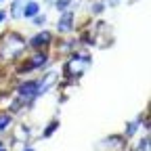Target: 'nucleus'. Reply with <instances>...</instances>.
Wrapping results in <instances>:
<instances>
[{
  "instance_id": "nucleus-1",
  "label": "nucleus",
  "mask_w": 151,
  "mask_h": 151,
  "mask_svg": "<svg viewBox=\"0 0 151 151\" xmlns=\"http://www.w3.org/2000/svg\"><path fill=\"white\" fill-rule=\"evenodd\" d=\"M25 50V40L21 34L17 32H9L2 36V42H0V57L4 61H13L19 55Z\"/></svg>"
},
{
  "instance_id": "nucleus-2",
  "label": "nucleus",
  "mask_w": 151,
  "mask_h": 151,
  "mask_svg": "<svg viewBox=\"0 0 151 151\" xmlns=\"http://www.w3.org/2000/svg\"><path fill=\"white\" fill-rule=\"evenodd\" d=\"M90 63H92L90 55H71L67 59V63L63 65V73L67 78H80Z\"/></svg>"
},
{
  "instance_id": "nucleus-3",
  "label": "nucleus",
  "mask_w": 151,
  "mask_h": 151,
  "mask_svg": "<svg viewBox=\"0 0 151 151\" xmlns=\"http://www.w3.org/2000/svg\"><path fill=\"white\" fill-rule=\"evenodd\" d=\"M50 40H52V34L50 32H38L32 40H29V46L32 48H36V50H44V48H48L50 46Z\"/></svg>"
},
{
  "instance_id": "nucleus-4",
  "label": "nucleus",
  "mask_w": 151,
  "mask_h": 151,
  "mask_svg": "<svg viewBox=\"0 0 151 151\" xmlns=\"http://www.w3.org/2000/svg\"><path fill=\"white\" fill-rule=\"evenodd\" d=\"M73 19H76L73 11H63V15L59 17V21H57V32H59V34L71 32L73 29Z\"/></svg>"
},
{
  "instance_id": "nucleus-5",
  "label": "nucleus",
  "mask_w": 151,
  "mask_h": 151,
  "mask_svg": "<svg viewBox=\"0 0 151 151\" xmlns=\"http://www.w3.org/2000/svg\"><path fill=\"white\" fill-rule=\"evenodd\" d=\"M48 63V55L46 52H38V55H34L32 59L21 67V71H29V69H40V67H44Z\"/></svg>"
},
{
  "instance_id": "nucleus-6",
  "label": "nucleus",
  "mask_w": 151,
  "mask_h": 151,
  "mask_svg": "<svg viewBox=\"0 0 151 151\" xmlns=\"http://www.w3.org/2000/svg\"><path fill=\"white\" fill-rule=\"evenodd\" d=\"M103 145H105L109 151H124V147H126V137H122V134H111L109 139L103 141Z\"/></svg>"
},
{
  "instance_id": "nucleus-7",
  "label": "nucleus",
  "mask_w": 151,
  "mask_h": 151,
  "mask_svg": "<svg viewBox=\"0 0 151 151\" xmlns=\"http://www.w3.org/2000/svg\"><path fill=\"white\" fill-rule=\"evenodd\" d=\"M38 13H40V4H38L36 0H29V2L23 6V11H21V17H25V19H34Z\"/></svg>"
},
{
  "instance_id": "nucleus-8",
  "label": "nucleus",
  "mask_w": 151,
  "mask_h": 151,
  "mask_svg": "<svg viewBox=\"0 0 151 151\" xmlns=\"http://www.w3.org/2000/svg\"><path fill=\"white\" fill-rule=\"evenodd\" d=\"M29 2V0H13V4H11V17H21V11H23V6Z\"/></svg>"
},
{
  "instance_id": "nucleus-9",
  "label": "nucleus",
  "mask_w": 151,
  "mask_h": 151,
  "mask_svg": "<svg viewBox=\"0 0 151 151\" xmlns=\"http://www.w3.org/2000/svg\"><path fill=\"white\" fill-rule=\"evenodd\" d=\"M11 122H13V116H11V113H9V111H0V130H9Z\"/></svg>"
},
{
  "instance_id": "nucleus-10",
  "label": "nucleus",
  "mask_w": 151,
  "mask_h": 151,
  "mask_svg": "<svg viewBox=\"0 0 151 151\" xmlns=\"http://www.w3.org/2000/svg\"><path fill=\"white\" fill-rule=\"evenodd\" d=\"M57 128H59V120H52V122H50V124L42 130V137H44V139H48V137L52 134V132H55Z\"/></svg>"
},
{
  "instance_id": "nucleus-11",
  "label": "nucleus",
  "mask_w": 151,
  "mask_h": 151,
  "mask_svg": "<svg viewBox=\"0 0 151 151\" xmlns=\"http://www.w3.org/2000/svg\"><path fill=\"white\" fill-rule=\"evenodd\" d=\"M139 122H141V118H139L137 122H130V124H128V128H126V134H124L126 139H128V137H132V134H134V132L139 130Z\"/></svg>"
},
{
  "instance_id": "nucleus-12",
  "label": "nucleus",
  "mask_w": 151,
  "mask_h": 151,
  "mask_svg": "<svg viewBox=\"0 0 151 151\" xmlns=\"http://www.w3.org/2000/svg\"><path fill=\"white\" fill-rule=\"evenodd\" d=\"M71 2H73V0H55V9L63 13V11H67V6H69Z\"/></svg>"
},
{
  "instance_id": "nucleus-13",
  "label": "nucleus",
  "mask_w": 151,
  "mask_h": 151,
  "mask_svg": "<svg viewBox=\"0 0 151 151\" xmlns=\"http://www.w3.org/2000/svg\"><path fill=\"white\" fill-rule=\"evenodd\" d=\"M46 23V15H40V13H38L36 17H34V25H38V27H42Z\"/></svg>"
},
{
  "instance_id": "nucleus-14",
  "label": "nucleus",
  "mask_w": 151,
  "mask_h": 151,
  "mask_svg": "<svg viewBox=\"0 0 151 151\" xmlns=\"http://www.w3.org/2000/svg\"><path fill=\"white\" fill-rule=\"evenodd\" d=\"M103 9H105V4H103V2H94V4H90L92 15H99V13H103Z\"/></svg>"
},
{
  "instance_id": "nucleus-15",
  "label": "nucleus",
  "mask_w": 151,
  "mask_h": 151,
  "mask_svg": "<svg viewBox=\"0 0 151 151\" xmlns=\"http://www.w3.org/2000/svg\"><path fill=\"white\" fill-rule=\"evenodd\" d=\"M149 149V137H145L141 143H139V151H147Z\"/></svg>"
},
{
  "instance_id": "nucleus-16",
  "label": "nucleus",
  "mask_w": 151,
  "mask_h": 151,
  "mask_svg": "<svg viewBox=\"0 0 151 151\" xmlns=\"http://www.w3.org/2000/svg\"><path fill=\"white\" fill-rule=\"evenodd\" d=\"M4 19H6V13H4V11H0V23H2Z\"/></svg>"
},
{
  "instance_id": "nucleus-17",
  "label": "nucleus",
  "mask_w": 151,
  "mask_h": 151,
  "mask_svg": "<svg viewBox=\"0 0 151 151\" xmlns=\"http://www.w3.org/2000/svg\"><path fill=\"white\" fill-rule=\"evenodd\" d=\"M23 151H34V149H32V147H25V149H23Z\"/></svg>"
},
{
  "instance_id": "nucleus-18",
  "label": "nucleus",
  "mask_w": 151,
  "mask_h": 151,
  "mask_svg": "<svg viewBox=\"0 0 151 151\" xmlns=\"http://www.w3.org/2000/svg\"><path fill=\"white\" fill-rule=\"evenodd\" d=\"M0 149H2V141H0Z\"/></svg>"
},
{
  "instance_id": "nucleus-19",
  "label": "nucleus",
  "mask_w": 151,
  "mask_h": 151,
  "mask_svg": "<svg viewBox=\"0 0 151 151\" xmlns=\"http://www.w3.org/2000/svg\"><path fill=\"white\" fill-rule=\"evenodd\" d=\"M0 151H6V149H4V147H2V149H0Z\"/></svg>"
},
{
  "instance_id": "nucleus-20",
  "label": "nucleus",
  "mask_w": 151,
  "mask_h": 151,
  "mask_svg": "<svg viewBox=\"0 0 151 151\" xmlns=\"http://www.w3.org/2000/svg\"><path fill=\"white\" fill-rule=\"evenodd\" d=\"M0 2H2V0H0Z\"/></svg>"
}]
</instances>
